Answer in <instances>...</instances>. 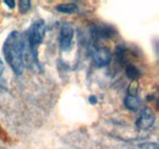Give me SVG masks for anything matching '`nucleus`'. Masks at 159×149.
Here are the masks:
<instances>
[{
	"label": "nucleus",
	"mask_w": 159,
	"mask_h": 149,
	"mask_svg": "<svg viewBox=\"0 0 159 149\" xmlns=\"http://www.w3.org/2000/svg\"><path fill=\"white\" fill-rule=\"evenodd\" d=\"M2 53L6 62L16 74H22L25 70V52H23V34L12 31L4 42Z\"/></svg>",
	"instance_id": "nucleus-1"
},
{
	"label": "nucleus",
	"mask_w": 159,
	"mask_h": 149,
	"mask_svg": "<svg viewBox=\"0 0 159 149\" xmlns=\"http://www.w3.org/2000/svg\"><path fill=\"white\" fill-rule=\"evenodd\" d=\"M111 57H113L111 52L108 48H104V47H96L91 52L92 62L97 67H104V66L109 65L110 61H111Z\"/></svg>",
	"instance_id": "nucleus-2"
},
{
	"label": "nucleus",
	"mask_w": 159,
	"mask_h": 149,
	"mask_svg": "<svg viewBox=\"0 0 159 149\" xmlns=\"http://www.w3.org/2000/svg\"><path fill=\"white\" fill-rule=\"evenodd\" d=\"M74 34H75L74 27L69 22H65V23L61 25V28H60V33H59V45H60V49L62 52H67L71 48Z\"/></svg>",
	"instance_id": "nucleus-3"
},
{
	"label": "nucleus",
	"mask_w": 159,
	"mask_h": 149,
	"mask_svg": "<svg viewBox=\"0 0 159 149\" xmlns=\"http://www.w3.org/2000/svg\"><path fill=\"white\" fill-rule=\"evenodd\" d=\"M154 121H156L154 112L152 111V109L146 106V108L141 109V111H139V117L136 120V126L142 131L149 130L154 125Z\"/></svg>",
	"instance_id": "nucleus-4"
},
{
	"label": "nucleus",
	"mask_w": 159,
	"mask_h": 149,
	"mask_svg": "<svg viewBox=\"0 0 159 149\" xmlns=\"http://www.w3.org/2000/svg\"><path fill=\"white\" fill-rule=\"evenodd\" d=\"M124 105L126 109L131 110V111H139V109L141 108L142 103H141V99H139L137 95H131V94H127L124 99Z\"/></svg>",
	"instance_id": "nucleus-5"
},
{
	"label": "nucleus",
	"mask_w": 159,
	"mask_h": 149,
	"mask_svg": "<svg viewBox=\"0 0 159 149\" xmlns=\"http://www.w3.org/2000/svg\"><path fill=\"white\" fill-rule=\"evenodd\" d=\"M57 11H59L61 14H75L77 11V5L75 2H66V4H59L55 7Z\"/></svg>",
	"instance_id": "nucleus-6"
},
{
	"label": "nucleus",
	"mask_w": 159,
	"mask_h": 149,
	"mask_svg": "<svg viewBox=\"0 0 159 149\" xmlns=\"http://www.w3.org/2000/svg\"><path fill=\"white\" fill-rule=\"evenodd\" d=\"M125 74H126V76L130 79H132V81H135L139 77H141V71H139L135 65H132V64H127L125 66Z\"/></svg>",
	"instance_id": "nucleus-7"
},
{
	"label": "nucleus",
	"mask_w": 159,
	"mask_h": 149,
	"mask_svg": "<svg viewBox=\"0 0 159 149\" xmlns=\"http://www.w3.org/2000/svg\"><path fill=\"white\" fill-rule=\"evenodd\" d=\"M31 9V1L30 0H21L19 1V10L21 14H26Z\"/></svg>",
	"instance_id": "nucleus-8"
},
{
	"label": "nucleus",
	"mask_w": 159,
	"mask_h": 149,
	"mask_svg": "<svg viewBox=\"0 0 159 149\" xmlns=\"http://www.w3.org/2000/svg\"><path fill=\"white\" fill-rule=\"evenodd\" d=\"M134 149H158V144L154 142H148V143H141L136 146Z\"/></svg>",
	"instance_id": "nucleus-9"
},
{
	"label": "nucleus",
	"mask_w": 159,
	"mask_h": 149,
	"mask_svg": "<svg viewBox=\"0 0 159 149\" xmlns=\"http://www.w3.org/2000/svg\"><path fill=\"white\" fill-rule=\"evenodd\" d=\"M4 70H5V65H4V61L0 59V86L2 84V74H4Z\"/></svg>",
	"instance_id": "nucleus-10"
},
{
	"label": "nucleus",
	"mask_w": 159,
	"mask_h": 149,
	"mask_svg": "<svg viewBox=\"0 0 159 149\" xmlns=\"http://www.w3.org/2000/svg\"><path fill=\"white\" fill-rule=\"evenodd\" d=\"M4 4H6V5H7V6L10 7V9H14V7H15V4H16V2H15L14 0H4Z\"/></svg>",
	"instance_id": "nucleus-11"
},
{
	"label": "nucleus",
	"mask_w": 159,
	"mask_h": 149,
	"mask_svg": "<svg viewBox=\"0 0 159 149\" xmlns=\"http://www.w3.org/2000/svg\"><path fill=\"white\" fill-rule=\"evenodd\" d=\"M89 102H91V104H96V103H97V98L93 97V95H91V97H89Z\"/></svg>",
	"instance_id": "nucleus-12"
}]
</instances>
